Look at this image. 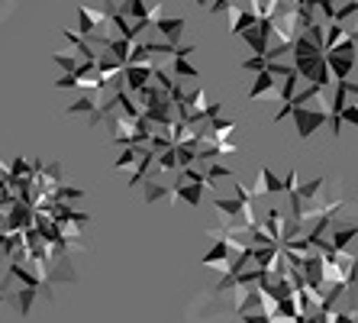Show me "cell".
Masks as SVG:
<instances>
[{
  "mask_svg": "<svg viewBox=\"0 0 358 323\" xmlns=\"http://www.w3.org/2000/svg\"><path fill=\"white\" fill-rule=\"evenodd\" d=\"M323 62H326V69H329L333 85L352 78V71H355V36H349V39L342 45H336V49L323 52Z\"/></svg>",
  "mask_w": 358,
  "mask_h": 323,
  "instance_id": "6da1fadb",
  "label": "cell"
},
{
  "mask_svg": "<svg viewBox=\"0 0 358 323\" xmlns=\"http://www.w3.org/2000/svg\"><path fill=\"white\" fill-rule=\"evenodd\" d=\"M239 36H242V43L252 49V55L265 59L268 43H271V23H268V20H255V23H252L249 29H242Z\"/></svg>",
  "mask_w": 358,
  "mask_h": 323,
  "instance_id": "7a4b0ae2",
  "label": "cell"
},
{
  "mask_svg": "<svg viewBox=\"0 0 358 323\" xmlns=\"http://www.w3.org/2000/svg\"><path fill=\"white\" fill-rule=\"evenodd\" d=\"M291 117H294V127H297V136L300 139H310L313 133H317L320 127H323L326 120V113H317V110H307V107H294L291 110Z\"/></svg>",
  "mask_w": 358,
  "mask_h": 323,
  "instance_id": "3957f363",
  "label": "cell"
},
{
  "mask_svg": "<svg viewBox=\"0 0 358 323\" xmlns=\"http://www.w3.org/2000/svg\"><path fill=\"white\" fill-rule=\"evenodd\" d=\"M152 29H155L168 45H181V36H184V29H187V20L184 17H162Z\"/></svg>",
  "mask_w": 358,
  "mask_h": 323,
  "instance_id": "277c9868",
  "label": "cell"
},
{
  "mask_svg": "<svg viewBox=\"0 0 358 323\" xmlns=\"http://www.w3.org/2000/svg\"><path fill=\"white\" fill-rule=\"evenodd\" d=\"M278 81H281V78L268 75V71H259V75H255V85L249 87V101H278Z\"/></svg>",
  "mask_w": 358,
  "mask_h": 323,
  "instance_id": "5b68a950",
  "label": "cell"
},
{
  "mask_svg": "<svg viewBox=\"0 0 358 323\" xmlns=\"http://www.w3.org/2000/svg\"><path fill=\"white\" fill-rule=\"evenodd\" d=\"M152 81V62L149 65H123V91L136 94L139 87H145Z\"/></svg>",
  "mask_w": 358,
  "mask_h": 323,
  "instance_id": "8992f818",
  "label": "cell"
},
{
  "mask_svg": "<svg viewBox=\"0 0 358 323\" xmlns=\"http://www.w3.org/2000/svg\"><path fill=\"white\" fill-rule=\"evenodd\" d=\"M226 17H229V33H233V36H239L242 29H249V26L259 20L249 7H242V3H233V7L226 10Z\"/></svg>",
  "mask_w": 358,
  "mask_h": 323,
  "instance_id": "52a82bcc",
  "label": "cell"
},
{
  "mask_svg": "<svg viewBox=\"0 0 358 323\" xmlns=\"http://www.w3.org/2000/svg\"><path fill=\"white\" fill-rule=\"evenodd\" d=\"M139 187H142V201H145V204H155V201H165V197H168V191H171V187H165L159 178H142V181H139Z\"/></svg>",
  "mask_w": 358,
  "mask_h": 323,
  "instance_id": "ba28073f",
  "label": "cell"
},
{
  "mask_svg": "<svg viewBox=\"0 0 358 323\" xmlns=\"http://www.w3.org/2000/svg\"><path fill=\"white\" fill-rule=\"evenodd\" d=\"M326 191V178H313L307 181V185H297V191H294V197L297 201H303V204H310V201H320Z\"/></svg>",
  "mask_w": 358,
  "mask_h": 323,
  "instance_id": "9c48e42d",
  "label": "cell"
},
{
  "mask_svg": "<svg viewBox=\"0 0 358 323\" xmlns=\"http://www.w3.org/2000/svg\"><path fill=\"white\" fill-rule=\"evenodd\" d=\"M136 162H139V145H123V155L113 162V168L117 171H133Z\"/></svg>",
  "mask_w": 358,
  "mask_h": 323,
  "instance_id": "30bf717a",
  "label": "cell"
},
{
  "mask_svg": "<svg viewBox=\"0 0 358 323\" xmlns=\"http://www.w3.org/2000/svg\"><path fill=\"white\" fill-rule=\"evenodd\" d=\"M117 13H120V17H126L129 23H136V20H145V0H126Z\"/></svg>",
  "mask_w": 358,
  "mask_h": 323,
  "instance_id": "8fae6325",
  "label": "cell"
},
{
  "mask_svg": "<svg viewBox=\"0 0 358 323\" xmlns=\"http://www.w3.org/2000/svg\"><path fill=\"white\" fill-rule=\"evenodd\" d=\"M213 210H220L226 217V223L229 220H236V213H239V197H213Z\"/></svg>",
  "mask_w": 358,
  "mask_h": 323,
  "instance_id": "7c38bea8",
  "label": "cell"
},
{
  "mask_svg": "<svg viewBox=\"0 0 358 323\" xmlns=\"http://www.w3.org/2000/svg\"><path fill=\"white\" fill-rule=\"evenodd\" d=\"M168 75L175 78V81H181V78H200L197 69H194L187 59H171V71H168Z\"/></svg>",
  "mask_w": 358,
  "mask_h": 323,
  "instance_id": "4fadbf2b",
  "label": "cell"
},
{
  "mask_svg": "<svg viewBox=\"0 0 358 323\" xmlns=\"http://www.w3.org/2000/svg\"><path fill=\"white\" fill-rule=\"evenodd\" d=\"M52 62H55V65H59V69L65 71V75H75L78 65H81L75 52H55V55H52Z\"/></svg>",
  "mask_w": 358,
  "mask_h": 323,
  "instance_id": "5bb4252c",
  "label": "cell"
},
{
  "mask_svg": "<svg viewBox=\"0 0 358 323\" xmlns=\"http://www.w3.org/2000/svg\"><path fill=\"white\" fill-rule=\"evenodd\" d=\"M94 110H97V94H84V97H78V101L71 103L65 113H71V117H75V113H94Z\"/></svg>",
  "mask_w": 358,
  "mask_h": 323,
  "instance_id": "9a60e30c",
  "label": "cell"
},
{
  "mask_svg": "<svg viewBox=\"0 0 358 323\" xmlns=\"http://www.w3.org/2000/svg\"><path fill=\"white\" fill-rule=\"evenodd\" d=\"M355 13H358V3H355V0H349V3H342V7H336L333 23H342V26H345V20H355Z\"/></svg>",
  "mask_w": 358,
  "mask_h": 323,
  "instance_id": "2e32d148",
  "label": "cell"
},
{
  "mask_svg": "<svg viewBox=\"0 0 358 323\" xmlns=\"http://www.w3.org/2000/svg\"><path fill=\"white\" fill-rule=\"evenodd\" d=\"M265 71L268 75H275V78H284V75H291V62H265Z\"/></svg>",
  "mask_w": 358,
  "mask_h": 323,
  "instance_id": "e0dca14e",
  "label": "cell"
},
{
  "mask_svg": "<svg viewBox=\"0 0 358 323\" xmlns=\"http://www.w3.org/2000/svg\"><path fill=\"white\" fill-rule=\"evenodd\" d=\"M265 62H268V59H259V55H252L249 62H242V69H245V71H255V75H259V71H265Z\"/></svg>",
  "mask_w": 358,
  "mask_h": 323,
  "instance_id": "ac0fdd59",
  "label": "cell"
},
{
  "mask_svg": "<svg viewBox=\"0 0 358 323\" xmlns=\"http://www.w3.org/2000/svg\"><path fill=\"white\" fill-rule=\"evenodd\" d=\"M233 3H236V0H210L207 10H210V13H226V10L233 7Z\"/></svg>",
  "mask_w": 358,
  "mask_h": 323,
  "instance_id": "d6986e66",
  "label": "cell"
},
{
  "mask_svg": "<svg viewBox=\"0 0 358 323\" xmlns=\"http://www.w3.org/2000/svg\"><path fill=\"white\" fill-rule=\"evenodd\" d=\"M242 323H268V317L262 310H252V314H242Z\"/></svg>",
  "mask_w": 358,
  "mask_h": 323,
  "instance_id": "ffe728a7",
  "label": "cell"
},
{
  "mask_svg": "<svg viewBox=\"0 0 358 323\" xmlns=\"http://www.w3.org/2000/svg\"><path fill=\"white\" fill-rule=\"evenodd\" d=\"M0 181H7V162H0Z\"/></svg>",
  "mask_w": 358,
  "mask_h": 323,
  "instance_id": "44dd1931",
  "label": "cell"
},
{
  "mask_svg": "<svg viewBox=\"0 0 358 323\" xmlns=\"http://www.w3.org/2000/svg\"><path fill=\"white\" fill-rule=\"evenodd\" d=\"M197 3H200V7H203V10H207V3H210V0H197Z\"/></svg>",
  "mask_w": 358,
  "mask_h": 323,
  "instance_id": "7402d4cb",
  "label": "cell"
},
{
  "mask_svg": "<svg viewBox=\"0 0 358 323\" xmlns=\"http://www.w3.org/2000/svg\"><path fill=\"white\" fill-rule=\"evenodd\" d=\"M336 3H339V0H336Z\"/></svg>",
  "mask_w": 358,
  "mask_h": 323,
  "instance_id": "603a6c76",
  "label": "cell"
}]
</instances>
